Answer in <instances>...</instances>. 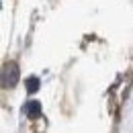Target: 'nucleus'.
Returning a JSON list of instances; mask_svg holds the SVG:
<instances>
[{
	"mask_svg": "<svg viewBox=\"0 0 133 133\" xmlns=\"http://www.w3.org/2000/svg\"><path fill=\"white\" fill-rule=\"evenodd\" d=\"M25 115L31 117V119H37V117L41 115V104H39V102H35V100L27 102V104H25Z\"/></svg>",
	"mask_w": 133,
	"mask_h": 133,
	"instance_id": "nucleus-2",
	"label": "nucleus"
},
{
	"mask_svg": "<svg viewBox=\"0 0 133 133\" xmlns=\"http://www.w3.org/2000/svg\"><path fill=\"white\" fill-rule=\"evenodd\" d=\"M18 80V68L17 64H6L4 66V74H2V84L4 88H12Z\"/></svg>",
	"mask_w": 133,
	"mask_h": 133,
	"instance_id": "nucleus-1",
	"label": "nucleus"
},
{
	"mask_svg": "<svg viewBox=\"0 0 133 133\" xmlns=\"http://www.w3.org/2000/svg\"><path fill=\"white\" fill-rule=\"evenodd\" d=\"M27 90L29 92H37L39 90V78H29L27 80Z\"/></svg>",
	"mask_w": 133,
	"mask_h": 133,
	"instance_id": "nucleus-3",
	"label": "nucleus"
}]
</instances>
